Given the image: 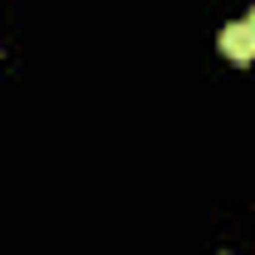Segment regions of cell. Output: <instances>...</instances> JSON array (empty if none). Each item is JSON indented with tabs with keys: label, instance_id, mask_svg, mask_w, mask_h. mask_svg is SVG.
Masks as SVG:
<instances>
[{
	"label": "cell",
	"instance_id": "cell-1",
	"mask_svg": "<svg viewBox=\"0 0 255 255\" xmlns=\"http://www.w3.org/2000/svg\"><path fill=\"white\" fill-rule=\"evenodd\" d=\"M216 44H221V54H226L231 64H251V59H255V34H251V25H246V20L226 25Z\"/></svg>",
	"mask_w": 255,
	"mask_h": 255
},
{
	"label": "cell",
	"instance_id": "cell-2",
	"mask_svg": "<svg viewBox=\"0 0 255 255\" xmlns=\"http://www.w3.org/2000/svg\"><path fill=\"white\" fill-rule=\"evenodd\" d=\"M246 25H251V34H255V5H251V15H246Z\"/></svg>",
	"mask_w": 255,
	"mask_h": 255
}]
</instances>
